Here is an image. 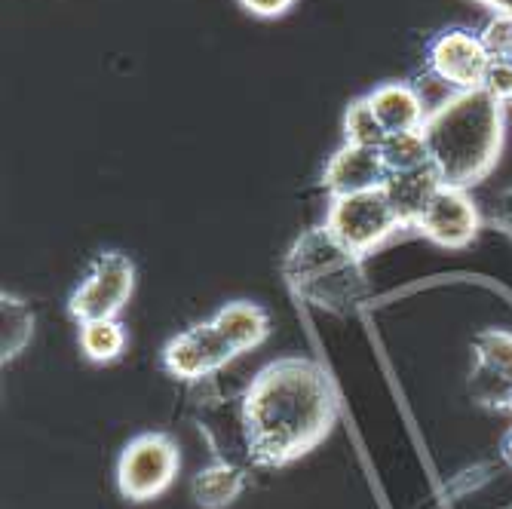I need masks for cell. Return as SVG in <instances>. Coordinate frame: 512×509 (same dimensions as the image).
Returning a JSON list of instances; mask_svg holds the SVG:
<instances>
[{
    "instance_id": "cell-1",
    "label": "cell",
    "mask_w": 512,
    "mask_h": 509,
    "mask_svg": "<svg viewBox=\"0 0 512 509\" xmlns=\"http://www.w3.org/2000/svg\"><path fill=\"white\" fill-rule=\"evenodd\" d=\"M249 464L279 470L310 454L338 421V393L325 368L307 356H283L252 378L240 399Z\"/></svg>"
},
{
    "instance_id": "cell-2",
    "label": "cell",
    "mask_w": 512,
    "mask_h": 509,
    "mask_svg": "<svg viewBox=\"0 0 512 509\" xmlns=\"http://www.w3.org/2000/svg\"><path fill=\"white\" fill-rule=\"evenodd\" d=\"M506 105L491 99L485 89H460L430 108L421 132L430 148V163L442 184L473 188L500 157Z\"/></svg>"
},
{
    "instance_id": "cell-3",
    "label": "cell",
    "mask_w": 512,
    "mask_h": 509,
    "mask_svg": "<svg viewBox=\"0 0 512 509\" xmlns=\"http://www.w3.org/2000/svg\"><path fill=\"white\" fill-rule=\"evenodd\" d=\"M283 273L289 289L319 310L347 313L365 295L362 258L341 246L325 230V224L295 240L286 255Z\"/></svg>"
},
{
    "instance_id": "cell-4",
    "label": "cell",
    "mask_w": 512,
    "mask_h": 509,
    "mask_svg": "<svg viewBox=\"0 0 512 509\" xmlns=\"http://www.w3.org/2000/svg\"><path fill=\"white\" fill-rule=\"evenodd\" d=\"M325 230L353 255L365 258L378 246H384L396 230H402V224L384 188H378L365 194L332 197L329 212H325Z\"/></svg>"
},
{
    "instance_id": "cell-5",
    "label": "cell",
    "mask_w": 512,
    "mask_h": 509,
    "mask_svg": "<svg viewBox=\"0 0 512 509\" xmlns=\"http://www.w3.org/2000/svg\"><path fill=\"white\" fill-rule=\"evenodd\" d=\"M178 467L181 454L172 436L142 433L123 448L117 460V488L132 503L154 500L175 482Z\"/></svg>"
},
{
    "instance_id": "cell-6",
    "label": "cell",
    "mask_w": 512,
    "mask_h": 509,
    "mask_svg": "<svg viewBox=\"0 0 512 509\" xmlns=\"http://www.w3.org/2000/svg\"><path fill=\"white\" fill-rule=\"evenodd\" d=\"M135 292V264L123 252H102L89 264L80 286L68 298V313L77 322L117 319Z\"/></svg>"
},
{
    "instance_id": "cell-7",
    "label": "cell",
    "mask_w": 512,
    "mask_h": 509,
    "mask_svg": "<svg viewBox=\"0 0 512 509\" xmlns=\"http://www.w3.org/2000/svg\"><path fill=\"white\" fill-rule=\"evenodd\" d=\"M491 59L482 34L473 28H445L427 43V71L454 92L482 89Z\"/></svg>"
},
{
    "instance_id": "cell-8",
    "label": "cell",
    "mask_w": 512,
    "mask_h": 509,
    "mask_svg": "<svg viewBox=\"0 0 512 509\" xmlns=\"http://www.w3.org/2000/svg\"><path fill=\"white\" fill-rule=\"evenodd\" d=\"M240 353L227 344V338L218 332V326L209 322H200V326L184 329L181 335H175L166 350H163V368L175 378V381H188L197 384L221 368L227 362H234Z\"/></svg>"
},
{
    "instance_id": "cell-9",
    "label": "cell",
    "mask_w": 512,
    "mask_h": 509,
    "mask_svg": "<svg viewBox=\"0 0 512 509\" xmlns=\"http://www.w3.org/2000/svg\"><path fill=\"white\" fill-rule=\"evenodd\" d=\"M479 227L482 218L473 197L467 188H451V184H442L421 221L414 224L417 234L442 249H467L479 237Z\"/></svg>"
},
{
    "instance_id": "cell-10",
    "label": "cell",
    "mask_w": 512,
    "mask_h": 509,
    "mask_svg": "<svg viewBox=\"0 0 512 509\" xmlns=\"http://www.w3.org/2000/svg\"><path fill=\"white\" fill-rule=\"evenodd\" d=\"M476 368L470 378V393L482 405L509 408L512 402V332L488 329L473 341Z\"/></svg>"
},
{
    "instance_id": "cell-11",
    "label": "cell",
    "mask_w": 512,
    "mask_h": 509,
    "mask_svg": "<svg viewBox=\"0 0 512 509\" xmlns=\"http://www.w3.org/2000/svg\"><path fill=\"white\" fill-rule=\"evenodd\" d=\"M387 166L381 160L378 148H359V145H341L332 160L325 163L322 188L329 197H347V194H365L378 191L387 181Z\"/></svg>"
},
{
    "instance_id": "cell-12",
    "label": "cell",
    "mask_w": 512,
    "mask_h": 509,
    "mask_svg": "<svg viewBox=\"0 0 512 509\" xmlns=\"http://www.w3.org/2000/svg\"><path fill=\"white\" fill-rule=\"evenodd\" d=\"M368 102H371V108H375V117L387 135L421 129L427 114H430L421 92H417L411 83H399V80L381 83L378 89H371Z\"/></svg>"
},
{
    "instance_id": "cell-13",
    "label": "cell",
    "mask_w": 512,
    "mask_h": 509,
    "mask_svg": "<svg viewBox=\"0 0 512 509\" xmlns=\"http://www.w3.org/2000/svg\"><path fill=\"white\" fill-rule=\"evenodd\" d=\"M442 188V178L433 166L414 169V172H396L387 175L384 181V194L402 224V230H414V224L421 221L424 209L430 206V200L436 197V191Z\"/></svg>"
},
{
    "instance_id": "cell-14",
    "label": "cell",
    "mask_w": 512,
    "mask_h": 509,
    "mask_svg": "<svg viewBox=\"0 0 512 509\" xmlns=\"http://www.w3.org/2000/svg\"><path fill=\"white\" fill-rule=\"evenodd\" d=\"M249 485V470L237 460H212L209 467H203L194 482L191 494L200 509H227Z\"/></svg>"
},
{
    "instance_id": "cell-15",
    "label": "cell",
    "mask_w": 512,
    "mask_h": 509,
    "mask_svg": "<svg viewBox=\"0 0 512 509\" xmlns=\"http://www.w3.org/2000/svg\"><path fill=\"white\" fill-rule=\"evenodd\" d=\"M212 322L218 326V332L227 338V344L234 347L240 356L261 347L270 335V316L264 307L258 304H249V301H230L224 304Z\"/></svg>"
},
{
    "instance_id": "cell-16",
    "label": "cell",
    "mask_w": 512,
    "mask_h": 509,
    "mask_svg": "<svg viewBox=\"0 0 512 509\" xmlns=\"http://www.w3.org/2000/svg\"><path fill=\"white\" fill-rule=\"evenodd\" d=\"M80 350L89 362L108 365L126 350V329L120 319H92L80 322Z\"/></svg>"
},
{
    "instance_id": "cell-17",
    "label": "cell",
    "mask_w": 512,
    "mask_h": 509,
    "mask_svg": "<svg viewBox=\"0 0 512 509\" xmlns=\"http://www.w3.org/2000/svg\"><path fill=\"white\" fill-rule=\"evenodd\" d=\"M0 322H4V338H0V356H4V362L16 359L31 335H34V313L31 307L16 298V295H0Z\"/></svg>"
},
{
    "instance_id": "cell-18",
    "label": "cell",
    "mask_w": 512,
    "mask_h": 509,
    "mask_svg": "<svg viewBox=\"0 0 512 509\" xmlns=\"http://www.w3.org/2000/svg\"><path fill=\"white\" fill-rule=\"evenodd\" d=\"M378 151H381V160H384V166H387V172H390V175H396V172H414V169L433 166V163H430L427 138H424V132H421V129L387 135Z\"/></svg>"
},
{
    "instance_id": "cell-19",
    "label": "cell",
    "mask_w": 512,
    "mask_h": 509,
    "mask_svg": "<svg viewBox=\"0 0 512 509\" xmlns=\"http://www.w3.org/2000/svg\"><path fill=\"white\" fill-rule=\"evenodd\" d=\"M387 138L384 126L375 117V108H371L368 96L353 99L347 114H344V145H359V148H381V142Z\"/></svg>"
},
{
    "instance_id": "cell-20",
    "label": "cell",
    "mask_w": 512,
    "mask_h": 509,
    "mask_svg": "<svg viewBox=\"0 0 512 509\" xmlns=\"http://www.w3.org/2000/svg\"><path fill=\"white\" fill-rule=\"evenodd\" d=\"M482 89L488 92L491 99H497L500 105L512 102V59L509 56L491 59V65L485 71V80H482Z\"/></svg>"
},
{
    "instance_id": "cell-21",
    "label": "cell",
    "mask_w": 512,
    "mask_h": 509,
    "mask_svg": "<svg viewBox=\"0 0 512 509\" xmlns=\"http://www.w3.org/2000/svg\"><path fill=\"white\" fill-rule=\"evenodd\" d=\"M485 46H488V53L497 59V56H509L512 50V16L506 13H494V19L479 31Z\"/></svg>"
},
{
    "instance_id": "cell-22",
    "label": "cell",
    "mask_w": 512,
    "mask_h": 509,
    "mask_svg": "<svg viewBox=\"0 0 512 509\" xmlns=\"http://www.w3.org/2000/svg\"><path fill=\"white\" fill-rule=\"evenodd\" d=\"M240 7L258 19H279L295 7V0H240Z\"/></svg>"
},
{
    "instance_id": "cell-23",
    "label": "cell",
    "mask_w": 512,
    "mask_h": 509,
    "mask_svg": "<svg viewBox=\"0 0 512 509\" xmlns=\"http://www.w3.org/2000/svg\"><path fill=\"white\" fill-rule=\"evenodd\" d=\"M482 4H488L494 13H506V16H512V0H482Z\"/></svg>"
},
{
    "instance_id": "cell-24",
    "label": "cell",
    "mask_w": 512,
    "mask_h": 509,
    "mask_svg": "<svg viewBox=\"0 0 512 509\" xmlns=\"http://www.w3.org/2000/svg\"><path fill=\"white\" fill-rule=\"evenodd\" d=\"M509 59H512V50H509Z\"/></svg>"
}]
</instances>
